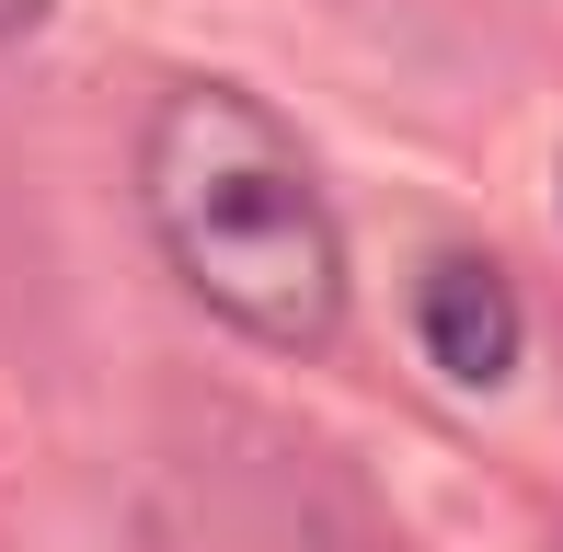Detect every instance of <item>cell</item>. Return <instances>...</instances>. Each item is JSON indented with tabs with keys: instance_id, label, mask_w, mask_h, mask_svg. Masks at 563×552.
<instances>
[{
	"instance_id": "1",
	"label": "cell",
	"mask_w": 563,
	"mask_h": 552,
	"mask_svg": "<svg viewBox=\"0 0 563 552\" xmlns=\"http://www.w3.org/2000/svg\"><path fill=\"white\" fill-rule=\"evenodd\" d=\"M139 196L196 311H219L242 345L311 357L345 322V231L311 150L230 81H173L139 128Z\"/></svg>"
},
{
	"instance_id": "2",
	"label": "cell",
	"mask_w": 563,
	"mask_h": 552,
	"mask_svg": "<svg viewBox=\"0 0 563 552\" xmlns=\"http://www.w3.org/2000/svg\"><path fill=\"white\" fill-rule=\"evenodd\" d=\"M415 334L460 391H506L529 357V311H518L495 254H426L415 265Z\"/></svg>"
},
{
	"instance_id": "3",
	"label": "cell",
	"mask_w": 563,
	"mask_h": 552,
	"mask_svg": "<svg viewBox=\"0 0 563 552\" xmlns=\"http://www.w3.org/2000/svg\"><path fill=\"white\" fill-rule=\"evenodd\" d=\"M552 552H563V541H552Z\"/></svg>"
}]
</instances>
